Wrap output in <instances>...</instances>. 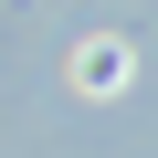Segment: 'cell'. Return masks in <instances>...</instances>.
Returning <instances> with one entry per match:
<instances>
[{
  "mask_svg": "<svg viewBox=\"0 0 158 158\" xmlns=\"http://www.w3.org/2000/svg\"><path fill=\"white\" fill-rule=\"evenodd\" d=\"M74 85H85V95H116L127 85V42H85V53H74Z\"/></svg>",
  "mask_w": 158,
  "mask_h": 158,
  "instance_id": "obj_1",
  "label": "cell"
}]
</instances>
